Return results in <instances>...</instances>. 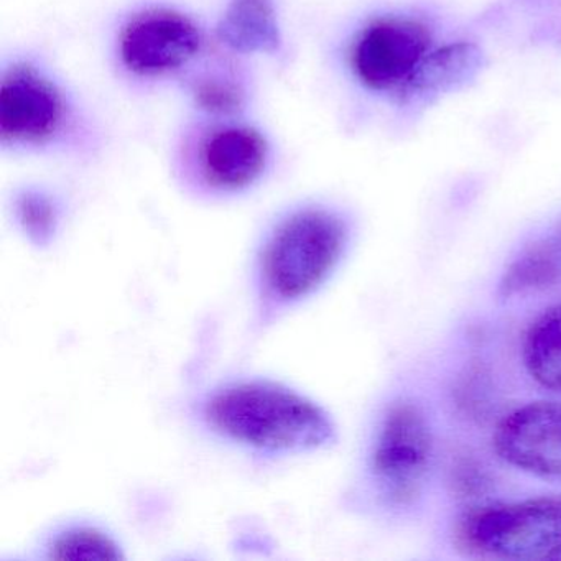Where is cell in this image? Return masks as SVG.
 I'll return each instance as SVG.
<instances>
[{
    "instance_id": "obj_11",
    "label": "cell",
    "mask_w": 561,
    "mask_h": 561,
    "mask_svg": "<svg viewBox=\"0 0 561 561\" xmlns=\"http://www.w3.org/2000/svg\"><path fill=\"white\" fill-rule=\"evenodd\" d=\"M37 557L61 561L124 560V545L104 527L90 520H68L42 535Z\"/></svg>"
},
{
    "instance_id": "obj_14",
    "label": "cell",
    "mask_w": 561,
    "mask_h": 561,
    "mask_svg": "<svg viewBox=\"0 0 561 561\" xmlns=\"http://www.w3.org/2000/svg\"><path fill=\"white\" fill-rule=\"evenodd\" d=\"M478 51L471 45H449L432 50L410 78L400 98L451 87L456 81L462 80L478 65Z\"/></svg>"
},
{
    "instance_id": "obj_16",
    "label": "cell",
    "mask_w": 561,
    "mask_h": 561,
    "mask_svg": "<svg viewBox=\"0 0 561 561\" xmlns=\"http://www.w3.org/2000/svg\"><path fill=\"white\" fill-rule=\"evenodd\" d=\"M558 560H561V554H560V558H558Z\"/></svg>"
},
{
    "instance_id": "obj_7",
    "label": "cell",
    "mask_w": 561,
    "mask_h": 561,
    "mask_svg": "<svg viewBox=\"0 0 561 561\" xmlns=\"http://www.w3.org/2000/svg\"><path fill=\"white\" fill-rule=\"evenodd\" d=\"M466 537L481 553L505 560H558L561 495L491 505L466 522Z\"/></svg>"
},
{
    "instance_id": "obj_15",
    "label": "cell",
    "mask_w": 561,
    "mask_h": 561,
    "mask_svg": "<svg viewBox=\"0 0 561 561\" xmlns=\"http://www.w3.org/2000/svg\"><path fill=\"white\" fill-rule=\"evenodd\" d=\"M61 203L57 196L37 186L18 193L15 221L31 244L44 249L54 244L61 225Z\"/></svg>"
},
{
    "instance_id": "obj_2",
    "label": "cell",
    "mask_w": 561,
    "mask_h": 561,
    "mask_svg": "<svg viewBox=\"0 0 561 561\" xmlns=\"http://www.w3.org/2000/svg\"><path fill=\"white\" fill-rule=\"evenodd\" d=\"M351 234L350 219L324 203H298L278 213L252 249V333H265L313 298L343 264Z\"/></svg>"
},
{
    "instance_id": "obj_12",
    "label": "cell",
    "mask_w": 561,
    "mask_h": 561,
    "mask_svg": "<svg viewBox=\"0 0 561 561\" xmlns=\"http://www.w3.org/2000/svg\"><path fill=\"white\" fill-rule=\"evenodd\" d=\"M186 88L193 103L208 117H234L244 110V84L228 65L213 64L190 71Z\"/></svg>"
},
{
    "instance_id": "obj_3",
    "label": "cell",
    "mask_w": 561,
    "mask_h": 561,
    "mask_svg": "<svg viewBox=\"0 0 561 561\" xmlns=\"http://www.w3.org/2000/svg\"><path fill=\"white\" fill-rule=\"evenodd\" d=\"M271 165V142L257 127L209 117L186 134L180 182L196 198L231 199L257 186Z\"/></svg>"
},
{
    "instance_id": "obj_1",
    "label": "cell",
    "mask_w": 561,
    "mask_h": 561,
    "mask_svg": "<svg viewBox=\"0 0 561 561\" xmlns=\"http://www.w3.org/2000/svg\"><path fill=\"white\" fill-rule=\"evenodd\" d=\"M190 416L215 442L267 461L313 455L337 439L336 423L321 403L264 376L211 383L193 397Z\"/></svg>"
},
{
    "instance_id": "obj_13",
    "label": "cell",
    "mask_w": 561,
    "mask_h": 561,
    "mask_svg": "<svg viewBox=\"0 0 561 561\" xmlns=\"http://www.w3.org/2000/svg\"><path fill=\"white\" fill-rule=\"evenodd\" d=\"M524 364L535 382L561 393V305L545 311L528 328Z\"/></svg>"
},
{
    "instance_id": "obj_5",
    "label": "cell",
    "mask_w": 561,
    "mask_h": 561,
    "mask_svg": "<svg viewBox=\"0 0 561 561\" xmlns=\"http://www.w3.org/2000/svg\"><path fill=\"white\" fill-rule=\"evenodd\" d=\"M206 37L195 19L169 5H147L119 25L114 55L134 80L157 81L192 68L205 55Z\"/></svg>"
},
{
    "instance_id": "obj_6",
    "label": "cell",
    "mask_w": 561,
    "mask_h": 561,
    "mask_svg": "<svg viewBox=\"0 0 561 561\" xmlns=\"http://www.w3.org/2000/svg\"><path fill=\"white\" fill-rule=\"evenodd\" d=\"M433 462V433L416 403L389 405L374 432L366 469L380 501L409 505L419 497Z\"/></svg>"
},
{
    "instance_id": "obj_8",
    "label": "cell",
    "mask_w": 561,
    "mask_h": 561,
    "mask_svg": "<svg viewBox=\"0 0 561 561\" xmlns=\"http://www.w3.org/2000/svg\"><path fill=\"white\" fill-rule=\"evenodd\" d=\"M430 51L432 34L425 25L410 19L379 18L354 35L347 65L366 90L400 96Z\"/></svg>"
},
{
    "instance_id": "obj_9",
    "label": "cell",
    "mask_w": 561,
    "mask_h": 561,
    "mask_svg": "<svg viewBox=\"0 0 561 561\" xmlns=\"http://www.w3.org/2000/svg\"><path fill=\"white\" fill-rule=\"evenodd\" d=\"M497 455L538 478H561V402L540 400L518 407L494 433Z\"/></svg>"
},
{
    "instance_id": "obj_10",
    "label": "cell",
    "mask_w": 561,
    "mask_h": 561,
    "mask_svg": "<svg viewBox=\"0 0 561 561\" xmlns=\"http://www.w3.org/2000/svg\"><path fill=\"white\" fill-rule=\"evenodd\" d=\"M218 38L239 54H278L282 34L274 0H228Z\"/></svg>"
},
{
    "instance_id": "obj_4",
    "label": "cell",
    "mask_w": 561,
    "mask_h": 561,
    "mask_svg": "<svg viewBox=\"0 0 561 561\" xmlns=\"http://www.w3.org/2000/svg\"><path fill=\"white\" fill-rule=\"evenodd\" d=\"M77 107L60 81L35 61L14 60L0 78V144L15 152L64 146L77 126Z\"/></svg>"
}]
</instances>
